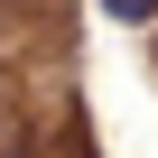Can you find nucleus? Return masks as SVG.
<instances>
[{"instance_id":"f257e3e1","label":"nucleus","mask_w":158,"mask_h":158,"mask_svg":"<svg viewBox=\"0 0 158 158\" xmlns=\"http://www.w3.org/2000/svg\"><path fill=\"white\" fill-rule=\"evenodd\" d=\"M102 19H121V28H158V0H102Z\"/></svg>"},{"instance_id":"f03ea898","label":"nucleus","mask_w":158,"mask_h":158,"mask_svg":"<svg viewBox=\"0 0 158 158\" xmlns=\"http://www.w3.org/2000/svg\"><path fill=\"white\" fill-rule=\"evenodd\" d=\"M10 158H28V149H19V139H10Z\"/></svg>"}]
</instances>
